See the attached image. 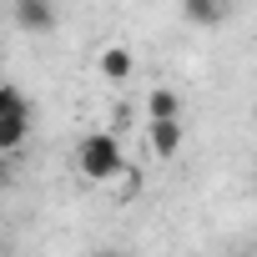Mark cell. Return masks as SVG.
<instances>
[{
    "mask_svg": "<svg viewBox=\"0 0 257 257\" xmlns=\"http://www.w3.org/2000/svg\"><path fill=\"white\" fill-rule=\"evenodd\" d=\"M147 116H152V121H177V116H182V96H177L172 86H157L152 101H147Z\"/></svg>",
    "mask_w": 257,
    "mask_h": 257,
    "instance_id": "cell-5",
    "label": "cell"
},
{
    "mask_svg": "<svg viewBox=\"0 0 257 257\" xmlns=\"http://www.w3.org/2000/svg\"><path fill=\"white\" fill-rule=\"evenodd\" d=\"M31 121H36V111H31V116H6V121H0V157H11V152H21V147L31 142Z\"/></svg>",
    "mask_w": 257,
    "mask_h": 257,
    "instance_id": "cell-4",
    "label": "cell"
},
{
    "mask_svg": "<svg viewBox=\"0 0 257 257\" xmlns=\"http://www.w3.org/2000/svg\"><path fill=\"white\" fill-rule=\"evenodd\" d=\"M101 76L106 81H132V51L126 46H106L101 51Z\"/></svg>",
    "mask_w": 257,
    "mask_h": 257,
    "instance_id": "cell-6",
    "label": "cell"
},
{
    "mask_svg": "<svg viewBox=\"0 0 257 257\" xmlns=\"http://www.w3.org/2000/svg\"><path fill=\"white\" fill-rule=\"evenodd\" d=\"M252 121H257V106H252Z\"/></svg>",
    "mask_w": 257,
    "mask_h": 257,
    "instance_id": "cell-11",
    "label": "cell"
},
{
    "mask_svg": "<svg viewBox=\"0 0 257 257\" xmlns=\"http://www.w3.org/2000/svg\"><path fill=\"white\" fill-rule=\"evenodd\" d=\"M36 106L16 91V86H6V81H0V121H6V116H31Z\"/></svg>",
    "mask_w": 257,
    "mask_h": 257,
    "instance_id": "cell-8",
    "label": "cell"
},
{
    "mask_svg": "<svg viewBox=\"0 0 257 257\" xmlns=\"http://www.w3.org/2000/svg\"><path fill=\"white\" fill-rule=\"evenodd\" d=\"M152 152H157V162H172L177 152H182V121H152Z\"/></svg>",
    "mask_w": 257,
    "mask_h": 257,
    "instance_id": "cell-3",
    "label": "cell"
},
{
    "mask_svg": "<svg viewBox=\"0 0 257 257\" xmlns=\"http://www.w3.org/2000/svg\"><path fill=\"white\" fill-rule=\"evenodd\" d=\"M11 182V167H6V157H0V187H6Z\"/></svg>",
    "mask_w": 257,
    "mask_h": 257,
    "instance_id": "cell-9",
    "label": "cell"
},
{
    "mask_svg": "<svg viewBox=\"0 0 257 257\" xmlns=\"http://www.w3.org/2000/svg\"><path fill=\"white\" fill-rule=\"evenodd\" d=\"M106 257H126V252H106Z\"/></svg>",
    "mask_w": 257,
    "mask_h": 257,
    "instance_id": "cell-10",
    "label": "cell"
},
{
    "mask_svg": "<svg viewBox=\"0 0 257 257\" xmlns=\"http://www.w3.org/2000/svg\"><path fill=\"white\" fill-rule=\"evenodd\" d=\"M182 21H192V26H217V21H227V6H212V0H187V6H182Z\"/></svg>",
    "mask_w": 257,
    "mask_h": 257,
    "instance_id": "cell-7",
    "label": "cell"
},
{
    "mask_svg": "<svg viewBox=\"0 0 257 257\" xmlns=\"http://www.w3.org/2000/svg\"><path fill=\"white\" fill-rule=\"evenodd\" d=\"M11 21L21 26V31H31V36H46V31H56V6L51 0H16L11 6Z\"/></svg>",
    "mask_w": 257,
    "mask_h": 257,
    "instance_id": "cell-2",
    "label": "cell"
},
{
    "mask_svg": "<svg viewBox=\"0 0 257 257\" xmlns=\"http://www.w3.org/2000/svg\"><path fill=\"white\" fill-rule=\"evenodd\" d=\"M76 172H81L86 182H116V177L126 172L121 142H116L111 132H91V137H81V147H76Z\"/></svg>",
    "mask_w": 257,
    "mask_h": 257,
    "instance_id": "cell-1",
    "label": "cell"
}]
</instances>
